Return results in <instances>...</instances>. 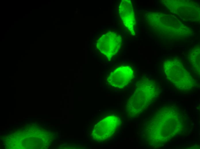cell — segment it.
Returning <instances> with one entry per match:
<instances>
[{
    "instance_id": "7a4b0ae2",
    "label": "cell",
    "mask_w": 200,
    "mask_h": 149,
    "mask_svg": "<svg viewBox=\"0 0 200 149\" xmlns=\"http://www.w3.org/2000/svg\"><path fill=\"white\" fill-rule=\"evenodd\" d=\"M163 69L169 81L183 91L190 89L196 84L194 78L178 61H167L164 65Z\"/></svg>"
},
{
    "instance_id": "5b68a950",
    "label": "cell",
    "mask_w": 200,
    "mask_h": 149,
    "mask_svg": "<svg viewBox=\"0 0 200 149\" xmlns=\"http://www.w3.org/2000/svg\"><path fill=\"white\" fill-rule=\"evenodd\" d=\"M134 77L133 69L128 65L122 66L111 72L107 79L109 84L112 87L119 89L125 87L132 80Z\"/></svg>"
},
{
    "instance_id": "6da1fadb",
    "label": "cell",
    "mask_w": 200,
    "mask_h": 149,
    "mask_svg": "<svg viewBox=\"0 0 200 149\" xmlns=\"http://www.w3.org/2000/svg\"><path fill=\"white\" fill-rule=\"evenodd\" d=\"M156 84L154 81L148 78H143L139 81L133 94L128 101L126 111L128 115L136 116L157 97Z\"/></svg>"
},
{
    "instance_id": "277c9868",
    "label": "cell",
    "mask_w": 200,
    "mask_h": 149,
    "mask_svg": "<svg viewBox=\"0 0 200 149\" xmlns=\"http://www.w3.org/2000/svg\"><path fill=\"white\" fill-rule=\"evenodd\" d=\"M97 42V48L108 59H111L120 50L122 39L117 33L110 32L102 36Z\"/></svg>"
},
{
    "instance_id": "8992f818",
    "label": "cell",
    "mask_w": 200,
    "mask_h": 149,
    "mask_svg": "<svg viewBox=\"0 0 200 149\" xmlns=\"http://www.w3.org/2000/svg\"><path fill=\"white\" fill-rule=\"evenodd\" d=\"M119 8L120 17L124 24L130 32L134 35L135 21L131 1L129 0H122Z\"/></svg>"
},
{
    "instance_id": "3957f363",
    "label": "cell",
    "mask_w": 200,
    "mask_h": 149,
    "mask_svg": "<svg viewBox=\"0 0 200 149\" xmlns=\"http://www.w3.org/2000/svg\"><path fill=\"white\" fill-rule=\"evenodd\" d=\"M120 118L115 115L107 116L95 126L93 138L98 141L104 140L114 134L120 125Z\"/></svg>"
}]
</instances>
